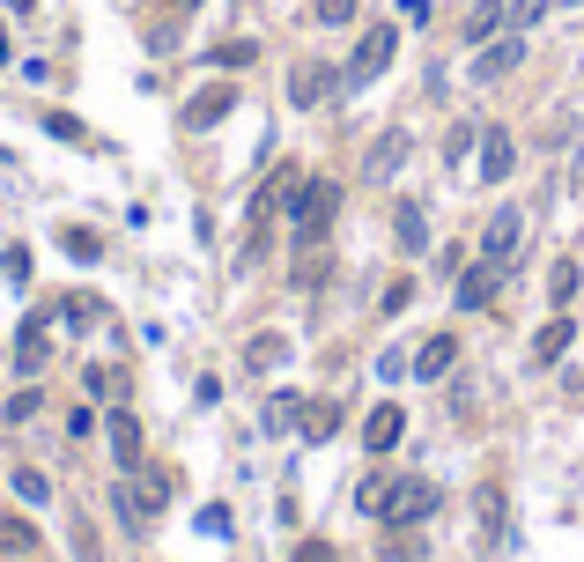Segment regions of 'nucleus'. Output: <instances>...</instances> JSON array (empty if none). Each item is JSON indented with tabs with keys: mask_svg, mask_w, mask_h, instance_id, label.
Masks as SVG:
<instances>
[{
	"mask_svg": "<svg viewBox=\"0 0 584 562\" xmlns=\"http://www.w3.org/2000/svg\"><path fill=\"white\" fill-rule=\"evenodd\" d=\"M0 548H8V555H30V548H38V533H30L23 518H0Z\"/></svg>",
	"mask_w": 584,
	"mask_h": 562,
	"instance_id": "4be33fe9",
	"label": "nucleus"
},
{
	"mask_svg": "<svg viewBox=\"0 0 584 562\" xmlns=\"http://www.w3.org/2000/svg\"><path fill=\"white\" fill-rule=\"evenodd\" d=\"M333 89H341V67H326V60H304V67L289 74V104H304V112H311V104H326Z\"/></svg>",
	"mask_w": 584,
	"mask_h": 562,
	"instance_id": "39448f33",
	"label": "nucleus"
},
{
	"mask_svg": "<svg viewBox=\"0 0 584 562\" xmlns=\"http://www.w3.org/2000/svg\"><path fill=\"white\" fill-rule=\"evenodd\" d=\"M104 437H112L119 466H141V422L126 415V407H112V422H104Z\"/></svg>",
	"mask_w": 584,
	"mask_h": 562,
	"instance_id": "2eb2a0df",
	"label": "nucleus"
},
{
	"mask_svg": "<svg viewBox=\"0 0 584 562\" xmlns=\"http://www.w3.org/2000/svg\"><path fill=\"white\" fill-rule=\"evenodd\" d=\"M503 8H511V30H533L540 15H548V8H555V0H503Z\"/></svg>",
	"mask_w": 584,
	"mask_h": 562,
	"instance_id": "b1692460",
	"label": "nucleus"
},
{
	"mask_svg": "<svg viewBox=\"0 0 584 562\" xmlns=\"http://www.w3.org/2000/svg\"><path fill=\"white\" fill-rule=\"evenodd\" d=\"M15 496H23V503H45V496H52V481L38 474V466H23V474H15Z\"/></svg>",
	"mask_w": 584,
	"mask_h": 562,
	"instance_id": "393cba45",
	"label": "nucleus"
},
{
	"mask_svg": "<svg viewBox=\"0 0 584 562\" xmlns=\"http://www.w3.org/2000/svg\"><path fill=\"white\" fill-rule=\"evenodd\" d=\"M296 430H304L311 444H326L333 430H341V407H333V400H318V407H304V422H296Z\"/></svg>",
	"mask_w": 584,
	"mask_h": 562,
	"instance_id": "6ab92c4d",
	"label": "nucleus"
},
{
	"mask_svg": "<svg viewBox=\"0 0 584 562\" xmlns=\"http://www.w3.org/2000/svg\"><path fill=\"white\" fill-rule=\"evenodd\" d=\"M452 363H459V333H437V341H422V348H414V378H444V370H452Z\"/></svg>",
	"mask_w": 584,
	"mask_h": 562,
	"instance_id": "ddd939ff",
	"label": "nucleus"
},
{
	"mask_svg": "<svg viewBox=\"0 0 584 562\" xmlns=\"http://www.w3.org/2000/svg\"><path fill=\"white\" fill-rule=\"evenodd\" d=\"M45 356H52V341H45V318H30L23 333H15V370H23V378H38V370H45Z\"/></svg>",
	"mask_w": 584,
	"mask_h": 562,
	"instance_id": "4468645a",
	"label": "nucleus"
},
{
	"mask_svg": "<svg viewBox=\"0 0 584 562\" xmlns=\"http://www.w3.org/2000/svg\"><path fill=\"white\" fill-rule=\"evenodd\" d=\"M400 163H407V134H400V126H392V134H378V148H370V163H363V171L378 178V185H385V178L400 171Z\"/></svg>",
	"mask_w": 584,
	"mask_h": 562,
	"instance_id": "f3484780",
	"label": "nucleus"
},
{
	"mask_svg": "<svg viewBox=\"0 0 584 562\" xmlns=\"http://www.w3.org/2000/svg\"><path fill=\"white\" fill-rule=\"evenodd\" d=\"M570 341H577V318H570V311H555V318H548V326L533 333V363H540V370H548V363H562V356H570Z\"/></svg>",
	"mask_w": 584,
	"mask_h": 562,
	"instance_id": "0eeeda50",
	"label": "nucleus"
},
{
	"mask_svg": "<svg viewBox=\"0 0 584 562\" xmlns=\"http://www.w3.org/2000/svg\"><path fill=\"white\" fill-rule=\"evenodd\" d=\"M244 363H252V370H274V363H289V341H282V333H259V341L244 348Z\"/></svg>",
	"mask_w": 584,
	"mask_h": 562,
	"instance_id": "aec40b11",
	"label": "nucleus"
},
{
	"mask_svg": "<svg viewBox=\"0 0 584 562\" xmlns=\"http://www.w3.org/2000/svg\"><path fill=\"white\" fill-rule=\"evenodd\" d=\"M474 526H481V548H503V481H481V496H474Z\"/></svg>",
	"mask_w": 584,
	"mask_h": 562,
	"instance_id": "9b49d317",
	"label": "nucleus"
},
{
	"mask_svg": "<svg viewBox=\"0 0 584 562\" xmlns=\"http://www.w3.org/2000/svg\"><path fill=\"white\" fill-rule=\"evenodd\" d=\"M518 237H525V215H518V208H496L488 230H481V259H511Z\"/></svg>",
	"mask_w": 584,
	"mask_h": 562,
	"instance_id": "423d86ee",
	"label": "nucleus"
},
{
	"mask_svg": "<svg viewBox=\"0 0 584 562\" xmlns=\"http://www.w3.org/2000/svg\"><path fill=\"white\" fill-rule=\"evenodd\" d=\"M570 8H577V0H570Z\"/></svg>",
	"mask_w": 584,
	"mask_h": 562,
	"instance_id": "2f4dec72",
	"label": "nucleus"
},
{
	"mask_svg": "<svg viewBox=\"0 0 584 562\" xmlns=\"http://www.w3.org/2000/svg\"><path fill=\"white\" fill-rule=\"evenodd\" d=\"M503 274H511V267H503V259H481V267H474V274H466V282H459V311H481L488 296L503 289Z\"/></svg>",
	"mask_w": 584,
	"mask_h": 562,
	"instance_id": "f8f14e48",
	"label": "nucleus"
},
{
	"mask_svg": "<svg viewBox=\"0 0 584 562\" xmlns=\"http://www.w3.org/2000/svg\"><path fill=\"white\" fill-rule=\"evenodd\" d=\"M548 296H555V304H570V296H577V259H555V274H548Z\"/></svg>",
	"mask_w": 584,
	"mask_h": 562,
	"instance_id": "5701e85b",
	"label": "nucleus"
},
{
	"mask_svg": "<svg viewBox=\"0 0 584 562\" xmlns=\"http://www.w3.org/2000/svg\"><path fill=\"white\" fill-rule=\"evenodd\" d=\"M525 67V38H488L481 52H474V82H511V74Z\"/></svg>",
	"mask_w": 584,
	"mask_h": 562,
	"instance_id": "20e7f679",
	"label": "nucleus"
},
{
	"mask_svg": "<svg viewBox=\"0 0 584 562\" xmlns=\"http://www.w3.org/2000/svg\"><path fill=\"white\" fill-rule=\"evenodd\" d=\"M60 245H67L74 259H97V237H89V230H60Z\"/></svg>",
	"mask_w": 584,
	"mask_h": 562,
	"instance_id": "c756f323",
	"label": "nucleus"
},
{
	"mask_svg": "<svg viewBox=\"0 0 584 562\" xmlns=\"http://www.w3.org/2000/svg\"><path fill=\"white\" fill-rule=\"evenodd\" d=\"M333 208H341V185H333V178H311V185H304V193H296V245L304 252H318L326 245V230H333Z\"/></svg>",
	"mask_w": 584,
	"mask_h": 562,
	"instance_id": "f257e3e1",
	"label": "nucleus"
},
{
	"mask_svg": "<svg viewBox=\"0 0 584 562\" xmlns=\"http://www.w3.org/2000/svg\"><path fill=\"white\" fill-rule=\"evenodd\" d=\"M400 430H407V415H400L392 400H385V407H370V422H363V452H370V459H385L392 444H400Z\"/></svg>",
	"mask_w": 584,
	"mask_h": 562,
	"instance_id": "6e6552de",
	"label": "nucleus"
},
{
	"mask_svg": "<svg viewBox=\"0 0 584 562\" xmlns=\"http://www.w3.org/2000/svg\"><path fill=\"white\" fill-rule=\"evenodd\" d=\"M311 15H318V23H348V15H355V0H311Z\"/></svg>",
	"mask_w": 584,
	"mask_h": 562,
	"instance_id": "c85d7f7f",
	"label": "nucleus"
},
{
	"mask_svg": "<svg viewBox=\"0 0 584 562\" xmlns=\"http://www.w3.org/2000/svg\"><path fill=\"white\" fill-rule=\"evenodd\" d=\"M392 237H400V252H429V222H422V208H414V200H400V208H392Z\"/></svg>",
	"mask_w": 584,
	"mask_h": 562,
	"instance_id": "a211bd4d",
	"label": "nucleus"
},
{
	"mask_svg": "<svg viewBox=\"0 0 584 562\" xmlns=\"http://www.w3.org/2000/svg\"><path fill=\"white\" fill-rule=\"evenodd\" d=\"M466 148H481V126H452V141H444V156H452V163H459Z\"/></svg>",
	"mask_w": 584,
	"mask_h": 562,
	"instance_id": "bb28decb",
	"label": "nucleus"
},
{
	"mask_svg": "<svg viewBox=\"0 0 584 562\" xmlns=\"http://www.w3.org/2000/svg\"><path fill=\"white\" fill-rule=\"evenodd\" d=\"M289 562H341V548H333V540H304Z\"/></svg>",
	"mask_w": 584,
	"mask_h": 562,
	"instance_id": "cd10ccee",
	"label": "nucleus"
},
{
	"mask_svg": "<svg viewBox=\"0 0 584 562\" xmlns=\"http://www.w3.org/2000/svg\"><path fill=\"white\" fill-rule=\"evenodd\" d=\"M496 30H511V8H503V0H474V8H466V30H459V38L481 52Z\"/></svg>",
	"mask_w": 584,
	"mask_h": 562,
	"instance_id": "1a4fd4ad",
	"label": "nucleus"
},
{
	"mask_svg": "<svg viewBox=\"0 0 584 562\" xmlns=\"http://www.w3.org/2000/svg\"><path fill=\"white\" fill-rule=\"evenodd\" d=\"M171 8H200V0H171Z\"/></svg>",
	"mask_w": 584,
	"mask_h": 562,
	"instance_id": "7c9ffc66",
	"label": "nucleus"
},
{
	"mask_svg": "<svg viewBox=\"0 0 584 562\" xmlns=\"http://www.w3.org/2000/svg\"><path fill=\"white\" fill-rule=\"evenodd\" d=\"M511 163H518V141L503 134V126H488V134H481V178H488V185H503Z\"/></svg>",
	"mask_w": 584,
	"mask_h": 562,
	"instance_id": "9d476101",
	"label": "nucleus"
},
{
	"mask_svg": "<svg viewBox=\"0 0 584 562\" xmlns=\"http://www.w3.org/2000/svg\"><path fill=\"white\" fill-rule=\"evenodd\" d=\"M437 511V481H422V474H400V481H385V496H378V511L385 526H422V518Z\"/></svg>",
	"mask_w": 584,
	"mask_h": 562,
	"instance_id": "f03ea898",
	"label": "nucleus"
},
{
	"mask_svg": "<svg viewBox=\"0 0 584 562\" xmlns=\"http://www.w3.org/2000/svg\"><path fill=\"white\" fill-rule=\"evenodd\" d=\"M230 104H237V89H200V97L185 104V126H193V134H208L215 119H230Z\"/></svg>",
	"mask_w": 584,
	"mask_h": 562,
	"instance_id": "dca6fc26",
	"label": "nucleus"
},
{
	"mask_svg": "<svg viewBox=\"0 0 584 562\" xmlns=\"http://www.w3.org/2000/svg\"><path fill=\"white\" fill-rule=\"evenodd\" d=\"M60 318H67V326H82V318H104V304H97V296H67V304H60Z\"/></svg>",
	"mask_w": 584,
	"mask_h": 562,
	"instance_id": "a878e982",
	"label": "nucleus"
},
{
	"mask_svg": "<svg viewBox=\"0 0 584 562\" xmlns=\"http://www.w3.org/2000/svg\"><path fill=\"white\" fill-rule=\"evenodd\" d=\"M304 422V392H274L267 400V430H296Z\"/></svg>",
	"mask_w": 584,
	"mask_h": 562,
	"instance_id": "412c9836",
	"label": "nucleus"
},
{
	"mask_svg": "<svg viewBox=\"0 0 584 562\" xmlns=\"http://www.w3.org/2000/svg\"><path fill=\"white\" fill-rule=\"evenodd\" d=\"M392 52H400V30H363L355 52H348V67H341V89H370L392 67Z\"/></svg>",
	"mask_w": 584,
	"mask_h": 562,
	"instance_id": "7ed1b4c3",
	"label": "nucleus"
}]
</instances>
